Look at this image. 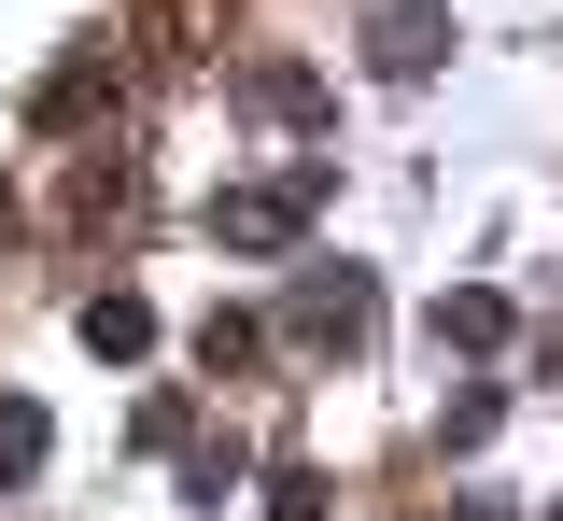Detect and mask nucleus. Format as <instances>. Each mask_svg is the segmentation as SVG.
I'll list each match as a JSON object with an SVG mask.
<instances>
[{"label":"nucleus","mask_w":563,"mask_h":521,"mask_svg":"<svg viewBox=\"0 0 563 521\" xmlns=\"http://www.w3.org/2000/svg\"><path fill=\"white\" fill-rule=\"evenodd\" d=\"M282 324H296V339H310V353H352V339H380V282H366V268H296V297H282Z\"/></svg>","instance_id":"obj_1"},{"label":"nucleus","mask_w":563,"mask_h":521,"mask_svg":"<svg viewBox=\"0 0 563 521\" xmlns=\"http://www.w3.org/2000/svg\"><path fill=\"white\" fill-rule=\"evenodd\" d=\"M437 57H451V14H437V0H380V14H366V71L380 85H422Z\"/></svg>","instance_id":"obj_2"},{"label":"nucleus","mask_w":563,"mask_h":521,"mask_svg":"<svg viewBox=\"0 0 563 521\" xmlns=\"http://www.w3.org/2000/svg\"><path fill=\"white\" fill-rule=\"evenodd\" d=\"M70 324H85V353H99V367H128V353H155V310H141L128 282H113V297H85Z\"/></svg>","instance_id":"obj_3"},{"label":"nucleus","mask_w":563,"mask_h":521,"mask_svg":"<svg viewBox=\"0 0 563 521\" xmlns=\"http://www.w3.org/2000/svg\"><path fill=\"white\" fill-rule=\"evenodd\" d=\"M437 353H507V297L493 282H451L437 297Z\"/></svg>","instance_id":"obj_4"},{"label":"nucleus","mask_w":563,"mask_h":521,"mask_svg":"<svg viewBox=\"0 0 563 521\" xmlns=\"http://www.w3.org/2000/svg\"><path fill=\"white\" fill-rule=\"evenodd\" d=\"M254 353H268V324H254V310H211V324H198V367H211V380H240Z\"/></svg>","instance_id":"obj_5"},{"label":"nucleus","mask_w":563,"mask_h":521,"mask_svg":"<svg viewBox=\"0 0 563 521\" xmlns=\"http://www.w3.org/2000/svg\"><path fill=\"white\" fill-rule=\"evenodd\" d=\"M99 85H113L99 57H70V71H43V99H29V128H70V113H99Z\"/></svg>","instance_id":"obj_6"},{"label":"nucleus","mask_w":563,"mask_h":521,"mask_svg":"<svg viewBox=\"0 0 563 521\" xmlns=\"http://www.w3.org/2000/svg\"><path fill=\"white\" fill-rule=\"evenodd\" d=\"M493 423H507V395H493V380H465V395H451V409H437V451H479Z\"/></svg>","instance_id":"obj_7"},{"label":"nucleus","mask_w":563,"mask_h":521,"mask_svg":"<svg viewBox=\"0 0 563 521\" xmlns=\"http://www.w3.org/2000/svg\"><path fill=\"white\" fill-rule=\"evenodd\" d=\"M225 494H240V437H211L198 465H184V508H225Z\"/></svg>","instance_id":"obj_8"},{"label":"nucleus","mask_w":563,"mask_h":521,"mask_svg":"<svg viewBox=\"0 0 563 521\" xmlns=\"http://www.w3.org/2000/svg\"><path fill=\"white\" fill-rule=\"evenodd\" d=\"M240 99H254V113H324V85H310V71H282V57L240 85Z\"/></svg>","instance_id":"obj_9"},{"label":"nucleus","mask_w":563,"mask_h":521,"mask_svg":"<svg viewBox=\"0 0 563 521\" xmlns=\"http://www.w3.org/2000/svg\"><path fill=\"white\" fill-rule=\"evenodd\" d=\"M0 465H43V409L29 395H0Z\"/></svg>","instance_id":"obj_10"},{"label":"nucleus","mask_w":563,"mask_h":521,"mask_svg":"<svg viewBox=\"0 0 563 521\" xmlns=\"http://www.w3.org/2000/svg\"><path fill=\"white\" fill-rule=\"evenodd\" d=\"M268 521H324V479H310V465H282V479H268Z\"/></svg>","instance_id":"obj_11"},{"label":"nucleus","mask_w":563,"mask_h":521,"mask_svg":"<svg viewBox=\"0 0 563 521\" xmlns=\"http://www.w3.org/2000/svg\"><path fill=\"white\" fill-rule=\"evenodd\" d=\"M14 225H29V212H14V184H0V240H14Z\"/></svg>","instance_id":"obj_12"},{"label":"nucleus","mask_w":563,"mask_h":521,"mask_svg":"<svg viewBox=\"0 0 563 521\" xmlns=\"http://www.w3.org/2000/svg\"><path fill=\"white\" fill-rule=\"evenodd\" d=\"M550 521H563V508H550Z\"/></svg>","instance_id":"obj_13"}]
</instances>
